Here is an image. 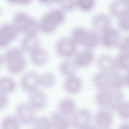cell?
Segmentation results:
<instances>
[{
	"instance_id": "1",
	"label": "cell",
	"mask_w": 129,
	"mask_h": 129,
	"mask_svg": "<svg viewBox=\"0 0 129 129\" xmlns=\"http://www.w3.org/2000/svg\"><path fill=\"white\" fill-rule=\"evenodd\" d=\"M0 66L4 65L11 74L16 75L22 72L25 69L26 61L22 52L16 49L8 50L1 56Z\"/></svg>"
},
{
	"instance_id": "2",
	"label": "cell",
	"mask_w": 129,
	"mask_h": 129,
	"mask_svg": "<svg viewBox=\"0 0 129 129\" xmlns=\"http://www.w3.org/2000/svg\"><path fill=\"white\" fill-rule=\"evenodd\" d=\"M95 31L82 26H77L72 30L70 37L77 45L85 48L92 50L100 42V36Z\"/></svg>"
},
{
	"instance_id": "3",
	"label": "cell",
	"mask_w": 129,
	"mask_h": 129,
	"mask_svg": "<svg viewBox=\"0 0 129 129\" xmlns=\"http://www.w3.org/2000/svg\"><path fill=\"white\" fill-rule=\"evenodd\" d=\"M65 18V12L60 8L52 9L43 17L41 22V28L45 32H52L64 22Z\"/></svg>"
},
{
	"instance_id": "4",
	"label": "cell",
	"mask_w": 129,
	"mask_h": 129,
	"mask_svg": "<svg viewBox=\"0 0 129 129\" xmlns=\"http://www.w3.org/2000/svg\"><path fill=\"white\" fill-rule=\"evenodd\" d=\"M36 111L27 102L19 103L15 106L14 114L21 124L32 125L36 117Z\"/></svg>"
},
{
	"instance_id": "5",
	"label": "cell",
	"mask_w": 129,
	"mask_h": 129,
	"mask_svg": "<svg viewBox=\"0 0 129 129\" xmlns=\"http://www.w3.org/2000/svg\"><path fill=\"white\" fill-rule=\"evenodd\" d=\"M77 45L70 37H62L56 42V52L59 57L68 59L77 53Z\"/></svg>"
},
{
	"instance_id": "6",
	"label": "cell",
	"mask_w": 129,
	"mask_h": 129,
	"mask_svg": "<svg viewBox=\"0 0 129 129\" xmlns=\"http://www.w3.org/2000/svg\"><path fill=\"white\" fill-rule=\"evenodd\" d=\"M14 24L18 30L27 35H35L37 28V24L34 19L26 14L20 13L14 18Z\"/></svg>"
},
{
	"instance_id": "7",
	"label": "cell",
	"mask_w": 129,
	"mask_h": 129,
	"mask_svg": "<svg viewBox=\"0 0 129 129\" xmlns=\"http://www.w3.org/2000/svg\"><path fill=\"white\" fill-rule=\"evenodd\" d=\"M40 75L36 71L33 70L25 72L20 81V87L23 91L29 94L39 89Z\"/></svg>"
},
{
	"instance_id": "8",
	"label": "cell",
	"mask_w": 129,
	"mask_h": 129,
	"mask_svg": "<svg viewBox=\"0 0 129 129\" xmlns=\"http://www.w3.org/2000/svg\"><path fill=\"white\" fill-rule=\"evenodd\" d=\"M29 95L27 102L36 111L42 110L46 107L48 97L45 92L39 89Z\"/></svg>"
},
{
	"instance_id": "9",
	"label": "cell",
	"mask_w": 129,
	"mask_h": 129,
	"mask_svg": "<svg viewBox=\"0 0 129 129\" xmlns=\"http://www.w3.org/2000/svg\"><path fill=\"white\" fill-rule=\"evenodd\" d=\"M120 39L118 31L110 27L100 34V42L104 47L110 48L117 46Z\"/></svg>"
},
{
	"instance_id": "10",
	"label": "cell",
	"mask_w": 129,
	"mask_h": 129,
	"mask_svg": "<svg viewBox=\"0 0 129 129\" xmlns=\"http://www.w3.org/2000/svg\"><path fill=\"white\" fill-rule=\"evenodd\" d=\"M91 24L93 30L100 34L110 27L111 20L107 14L102 12L98 13L92 17Z\"/></svg>"
},
{
	"instance_id": "11",
	"label": "cell",
	"mask_w": 129,
	"mask_h": 129,
	"mask_svg": "<svg viewBox=\"0 0 129 129\" xmlns=\"http://www.w3.org/2000/svg\"><path fill=\"white\" fill-rule=\"evenodd\" d=\"M95 58L94 54L92 50L85 48L77 53L73 60L78 68H84L90 66Z\"/></svg>"
},
{
	"instance_id": "12",
	"label": "cell",
	"mask_w": 129,
	"mask_h": 129,
	"mask_svg": "<svg viewBox=\"0 0 129 129\" xmlns=\"http://www.w3.org/2000/svg\"><path fill=\"white\" fill-rule=\"evenodd\" d=\"M30 52V60L35 66L41 67L46 66L48 63L49 55L45 49L37 47Z\"/></svg>"
},
{
	"instance_id": "13",
	"label": "cell",
	"mask_w": 129,
	"mask_h": 129,
	"mask_svg": "<svg viewBox=\"0 0 129 129\" xmlns=\"http://www.w3.org/2000/svg\"><path fill=\"white\" fill-rule=\"evenodd\" d=\"M83 85L81 79L76 75L66 78L63 83V88L67 93L74 94L79 92Z\"/></svg>"
},
{
	"instance_id": "14",
	"label": "cell",
	"mask_w": 129,
	"mask_h": 129,
	"mask_svg": "<svg viewBox=\"0 0 129 129\" xmlns=\"http://www.w3.org/2000/svg\"><path fill=\"white\" fill-rule=\"evenodd\" d=\"M18 30L15 25L6 24L0 30V45L4 46L7 44L16 36Z\"/></svg>"
},
{
	"instance_id": "15",
	"label": "cell",
	"mask_w": 129,
	"mask_h": 129,
	"mask_svg": "<svg viewBox=\"0 0 129 129\" xmlns=\"http://www.w3.org/2000/svg\"><path fill=\"white\" fill-rule=\"evenodd\" d=\"M110 14L117 17L126 13L129 10V0H115L111 2L108 6Z\"/></svg>"
},
{
	"instance_id": "16",
	"label": "cell",
	"mask_w": 129,
	"mask_h": 129,
	"mask_svg": "<svg viewBox=\"0 0 129 129\" xmlns=\"http://www.w3.org/2000/svg\"><path fill=\"white\" fill-rule=\"evenodd\" d=\"M17 87L16 82L12 77L7 76H2L0 79V92L7 94L13 93Z\"/></svg>"
},
{
	"instance_id": "17",
	"label": "cell",
	"mask_w": 129,
	"mask_h": 129,
	"mask_svg": "<svg viewBox=\"0 0 129 129\" xmlns=\"http://www.w3.org/2000/svg\"><path fill=\"white\" fill-rule=\"evenodd\" d=\"M78 69L73 60L67 59L60 63L58 69L60 74L66 78L76 75Z\"/></svg>"
},
{
	"instance_id": "18",
	"label": "cell",
	"mask_w": 129,
	"mask_h": 129,
	"mask_svg": "<svg viewBox=\"0 0 129 129\" xmlns=\"http://www.w3.org/2000/svg\"><path fill=\"white\" fill-rule=\"evenodd\" d=\"M57 81L55 75L50 71H46L40 74V86L46 89L53 87L56 84Z\"/></svg>"
},
{
	"instance_id": "19",
	"label": "cell",
	"mask_w": 129,
	"mask_h": 129,
	"mask_svg": "<svg viewBox=\"0 0 129 129\" xmlns=\"http://www.w3.org/2000/svg\"><path fill=\"white\" fill-rule=\"evenodd\" d=\"M22 125L14 115L5 116L2 118L1 123V129H21Z\"/></svg>"
},
{
	"instance_id": "20",
	"label": "cell",
	"mask_w": 129,
	"mask_h": 129,
	"mask_svg": "<svg viewBox=\"0 0 129 129\" xmlns=\"http://www.w3.org/2000/svg\"><path fill=\"white\" fill-rule=\"evenodd\" d=\"M98 122L101 126L105 127H109L113 124L114 121L112 112L110 111H102L97 116Z\"/></svg>"
},
{
	"instance_id": "21",
	"label": "cell",
	"mask_w": 129,
	"mask_h": 129,
	"mask_svg": "<svg viewBox=\"0 0 129 129\" xmlns=\"http://www.w3.org/2000/svg\"><path fill=\"white\" fill-rule=\"evenodd\" d=\"M32 125L35 129H50L53 127L50 118L44 115L37 116Z\"/></svg>"
},
{
	"instance_id": "22",
	"label": "cell",
	"mask_w": 129,
	"mask_h": 129,
	"mask_svg": "<svg viewBox=\"0 0 129 129\" xmlns=\"http://www.w3.org/2000/svg\"><path fill=\"white\" fill-rule=\"evenodd\" d=\"M95 99L98 105L103 106L110 105L112 101V96L110 93L101 90L96 92L95 96Z\"/></svg>"
},
{
	"instance_id": "23",
	"label": "cell",
	"mask_w": 129,
	"mask_h": 129,
	"mask_svg": "<svg viewBox=\"0 0 129 129\" xmlns=\"http://www.w3.org/2000/svg\"><path fill=\"white\" fill-rule=\"evenodd\" d=\"M75 106L74 101L72 99L66 98L61 100L58 107L61 111L66 113H69L73 111Z\"/></svg>"
},
{
	"instance_id": "24",
	"label": "cell",
	"mask_w": 129,
	"mask_h": 129,
	"mask_svg": "<svg viewBox=\"0 0 129 129\" xmlns=\"http://www.w3.org/2000/svg\"><path fill=\"white\" fill-rule=\"evenodd\" d=\"M77 8L82 11L87 12L92 10L96 5L94 0H77Z\"/></svg>"
},
{
	"instance_id": "25",
	"label": "cell",
	"mask_w": 129,
	"mask_h": 129,
	"mask_svg": "<svg viewBox=\"0 0 129 129\" xmlns=\"http://www.w3.org/2000/svg\"><path fill=\"white\" fill-rule=\"evenodd\" d=\"M51 119L52 125L57 129H66L68 126L66 121L60 115L57 113L53 114Z\"/></svg>"
},
{
	"instance_id": "26",
	"label": "cell",
	"mask_w": 129,
	"mask_h": 129,
	"mask_svg": "<svg viewBox=\"0 0 129 129\" xmlns=\"http://www.w3.org/2000/svg\"><path fill=\"white\" fill-rule=\"evenodd\" d=\"M38 40L34 35H27L23 41V44L24 49L30 52L38 47Z\"/></svg>"
},
{
	"instance_id": "27",
	"label": "cell",
	"mask_w": 129,
	"mask_h": 129,
	"mask_svg": "<svg viewBox=\"0 0 129 129\" xmlns=\"http://www.w3.org/2000/svg\"><path fill=\"white\" fill-rule=\"evenodd\" d=\"M115 110L121 119L125 120L129 119V103L120 104L116 107Z\"/></svg>"
},
{
	"instance_id": "28",
	"label": "cell",
	"mask_w": 129,
	"mask_h": 129,
	"mask_svg": "<svg viewBox=\"0 0 129 129\" xmlns=\"http://www.w3.org/2000/svg\"><path fill=\"white\" fill-rule=\"evenodd\" d=\"M129 10L124 14L117 17V24L119 28L124 31H129Z\"/></svg>"
},
{
	"instance_id": "29",
	"label": "cell",
	"mask_w": 129,
	"mask_h": 129,
	"mask_svg": "<svg viewBox=\"0 0 129 129\" xmlns=\"http://www.w3.org/2000/svg\"><path fill=\"white\" fill-rule=\"evenodd\" d=\"M60 8L65 12H71L77 8V0L59 1Z\"/></svg>"
},
{
	"instance_id": "30",
	"label": "cell",
	"mask_w": 129,
	"mask_h": 129,
	"mask_svg": "<svg viewBox=\"0 0 129 129\" xmlns=\"http://www.w3.org/2000/svg\"><path fill=\"white\" fill-rule=\"evenodd\" d=\"M117 47L121 50L129 52V36L120 39Z\"/></svg>"
},
{
	"instance_id": "31",
	"label": "cell",
	"mask_w": 129,
	"mask_h": 129,
	"mask_svg": "<svg viewBox=\"0 0 129 129\" xmlns=\"http://www.w3.org/2000/svg\"><path fill=\"white\" fill-rule=\"evenodd\" d=\"M125 52L120 56L118 61L119 66L122 68L129 67V54Z\"/></svg>"
},
{
	"instance_id": "32",
	"label": "cell",
	"mask_w": 129,
	"mask_h": 129,
	"mask_svg": "<svg viewBox=\"0 0 129 129\" xmlns=\"http://www.w3.org/2000/svg\"><path fill=\"white\" fill-rule=\"evenodd\" d=\"M10 102L8 94L0 92V109L3 111L6 109Z\"/></svg>"
},
{
	"instance_id": "33",
	"label": "cell",
	"mask_w": 129,
	"mask_h": 129,
	"mask_svg": "<svg viewBox=\"0 0 129 129\" xmlns=\"http://www.w3.org/2000/svg\"><path fill=\"white\" fill-rule=\"evenodd\" d=\"M117 129H129V123L124 122L120 124Z\"/></svg>"
},
{
	"instance_id": "34",
	"label": "cell",
	"mask_w": 129,
	"mask_h": 129,
	"mask_svg": "<svg viewBox=\"0 0 129 129\" xmlns=\"http://www.w3.org/2000/svg\"><path fill=\"white\" fill-rule=\"evenodd\" d=\"M83 129H93V128H91V127H86L85 128H84Z\"/></svg>"
},
{
	"instance_id": "35",
	"label": "cell",
	"mask_w": 129,
	"mask_h": 129,
	"mask_svg": "<svg viewBox=\"0 0 129 129\" xmlns=\"http://www.w3.org/2000/svg\"><path fill=\"white\" fill-rule=\"evenodd\" d=\"M103 129H111L109 127H105V128Z\"/></svg>"
},
{
	"instance_id": "36",
	"label": "cell",
	"mask_w": 129,
	"mask_h": 129,
	"mask_svg": "<svg viewBox=\"0 0 129 129\" xmlns=\"http://www.w3.org/2000/svg\"><path fill=\"white\" fill-rule=\"evenodd\" d=\"M50 129H55V128H53V127Z\"/></svg>"
},
{
	"instance_id": "37",
	"label": "cell",
	"mask_w": 129,
	"mask_h": 129,
	"mask_svg": "<svg viewBox=\"0 0 129 129\" xmlns=\"http://www.w3.org/2000/svg\"><path fill=\"white\" fill-rule=\"evenodd\" d=\"M128 83H129V77H128Z\"/></svg>"
},
{
	"instance_id": "38",
	"label": "cell",
	"mask_w": 129,
	"mask_h": 129,
	"mask_svg": "<svg viewBox=\"0 0 129 129\" xmlns=\"http://www.w3.org/2000/svg\"><path fill=\"white\" fill-rule=\"evenodd\" d=\"M29 129H35L32 127V128Z\"/></svg>"
}]
</instances>
